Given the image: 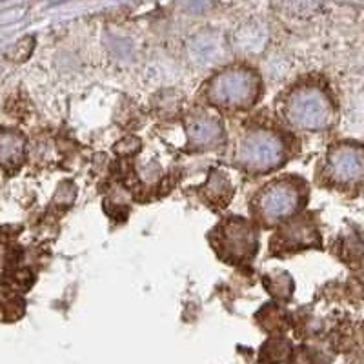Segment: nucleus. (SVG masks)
<instances>
[{"mask_svg":"<svg viewBox=\"0 0 364 364\" xmlns=\"http://www.w3.org/2000/svg\"><path fill=\"white\" fill-rule=\"evenodd\" d=\"M286 122L302 132H321L333 119V108L323 90L315 86L295 87L282 104Z\"/></svg>","mask_w":364,"mask_h":364,"instance_id":"4","label":"nucleus"},{"mask_svg":"<svg viewBox=\"0 0 364 364\" xmlns=\"http://www.w3.org/2000/svg\"><path fill=\"white\" fill-rule=\"evenodd\" d=\"M328 173L339 184H350L364 175V148L341 144L328 154Z\"/></svg>","mask_w":364,"mask_h":364,"instance_id":"6","label":"nucleus"},{"mask_svg":"<svg viewBox=\"0 0 364 364\" xmlns=\"http://www.w3.org/2000/svg\"><path fill=\"white\" fill-rule=\"evenodd\" d=\"M261 93V80L246 68H228L210 79L206 86V99L211 106L220 109L252 108Z\"/></svg>","mask_w":364,"mask_h":364,"instance_id":"2","label":"nucleus"},{"mask_svg":"<svg viewBox=\"0 0 364 364\" xmlns=\"http://www.w3.org/2000/svg\"><path fill=\"white\" fill-rule=\"evenodd\" d=\"M230 197H232V184L228 181L226 173L213 171L206 184V200L215 206H226Z\"/></svg>","mask_w":364,"mask_h":364,"instance_id":"9","label":"nucleus"},{"mask_svg":"<svg viewBox=\"0 0 364 364\" xmlns=\"http://www.w3.org/2000/svg\"><path fill=\"white\" fill-rule=\"evenodd\" d=\"M211 242L220 259L230 262L250 261L257 252V235L250 223L240 217L224 220L211 232Z\"/></svg>","mask_w":364,"mask_h":364,"instance_id":"5","label":"nucleus"},{"mask_svg":"<svg viewBox=\"0 0 364 364\" xmlns=\"http://www.w3.org/2000/svg\"><path fill=\"white\" fill-rule=\"evenodd\" d=\"M288 352H290V344L286 341H269L264 346V352H262V360L269 364L279 363V360L286 359Z\"/></svg>","mask_w":364,"mask_h":364,"instance_id":"10","label":"nucleus"},{"mask_svg":"<svg viewBox=\"0 0 364 364\" xmlns=\"http://www.w3.org/2000/svg\"><path fill=\"white\" fill-rule=\"evenodd\" d=\"M188 144L193 149L217 148L224 141V126L217 117L199 113L193 115L186 124Z\"/></svg>","mask_w":364,"mask_h":364,"instance_id":"7","label":"nucleus"},{"mask_svg":"<svg viewBox=\"0 0 364 364\" xmlns=\"http://www.w3.org/2000/svg\"><path fill=\"white\" fill-rule=\"evenodd\" d=\"M306 188L299 178H277L262 188L252 204V213L266 228H272L282 220L290 219L304 206Z\"/></svg>","mask_w":364,"mask_h":364,"instance_id":"1","label":"nucleus"},{"mask_svg":"<svg viewBox=\"0 0 364 364\" xmlns=\"http://www.w3.org/2000/svg\"><path fill=\"white\" fill-rule=\"evenodd\" d=\"M24 154V141L18 133L0 132V166L15 164Z\"/></svg>","mask_w":364,"mask_h":364,"instance_id":"8","label":"nucleus"},{"mask_svg":"<svg viewBox=\"0 0 364 364\" xmlns=\"http://www.w3.org/2000/svg\"><path fill=\"white\" fill-rule=\"evenodd\" d=\"M284 139L272 129H252L245 133L235 149L237 166L252 175L273 171L284 162Z\"/></svg>","mask_w":364,"mask_h":364,"instance_id":"3","label":"nucleus"}]
</instances>
